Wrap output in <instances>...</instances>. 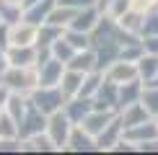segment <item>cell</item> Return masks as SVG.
Listing matches in <instances>:
<instances>
[{
	"label": "cell",
	"instance_id": "cell-25",
	"mask_svg": "<svg viewBox=\"0 0 158 155\" xmlns=\"http://www.w3.org/2000/svg\"><path fill=\"white\" fill-rule=\"evenodd\" d=\"M75 13H78L75 8H70V5H60V3H57L55 8H52V13H49L47 21H49V23H57V26H65V29H68L70 21L75 18Z\"/></svg>",
	"mask_w": 158,
	"mask_h": 155
},
{
	"label": "cell",
	"instance_id": "cell-36",
	"mask_svg": "<svg viewBox=\"0 0 158 155\" xmlns=\"http://www.w3.org/2000/svg\"><path fill=\"white\" fill-rule=\"evenodd\" d=\"M137 150H140V153H158V137L156 140H148V142H140Z\"/></svg>",
	"mask_w": 158,
	"mask_h": 155
},
{
	"label": "cell",
	"instance_id": "cell-26",
	"mask_svg": "<svg viewBox=\"0 0 158 155\" xmlns=\"http://www.w3.org/2000/svg\"><path fill=\"white\" fill-rule=\"evenodd\" d=\"M75 52H78V49H75V47H73V44H70V42H68V39H65V34H62L60 39H57V42H55V44H52V54H55V57H57V60H62V62H68V60H70V57H73V54H75Z\"/></svg>",
	"mask_w": 158,
	"mask_h": 155
},
{
	"label": "cell",
	"instance_id": "cell-34",
	"mask_svg": "<svg viewBox=\"0 0 158 155\" xmlns=\"http://www.w3.org/2000/svg\"><path fill=\"white\" fill-rule=\"evenodd\" d=\"M143 47H145V52H148V54H158V34L143 36Z\"/></svg>",
	"mask_w": 158,
	"mask_h": 155
},
{
	"label": "cell",
	"instance_id": "cell-1",
	"mask_svg": "<svg viewBox=\"0 0 158 155\" xmlns=\"http://www.w3.org/2000/svg\"><path fill=\"white\" fill-rule=\"evenodd\" d=\"M29 101L34 103L39 111H44V114L49 116V114L60 111L68 98H65V93H62L60 85H36V88L29 93Z\"/></svg>",
	"mask_w": 158,
	"mask_h": 155
},
{
	"label": "cell",
	"instance_id": "cell-11",
	"mask_svg": "<svg viewBox=\"0 0 158 155\" xmlns=\"http://www.w3.org/2000/svg\"><path fill=\"white\" fill-rule=\"evenodd\" d=\"M68 150H73V153H94V150H98L96 137L88 134L81 124H75L73 132H70V137H68Z\"/></svg>",
	"mask_w": 158,
	"mask_h": 155
},
{
	"label": "cell",
	"instance_id": "cell-30",
	"mask_svg": "<svg viewBox=\"0 0 158 155\" xmlns=\"http://www.w3.org/2000/svg\"><path fill=\"white\" fill-rule=\"evenodd\" d=\"M150 34H158V10H148L145 13V21H143L140 39L143 36H150Z\"/></svg>",
	"mask_w": 158,
	"mask_h": 155
},
{
	"label": "cell",
	"instance_id": "cell-22",
	"mask_svg": "<svg viewBox=\"0 0 158 155\" xmlns=\"http://www.w3.org/2000/svg\"><path fill=\"white\" fill-rule=\"evenodd\" d=\"M26 109H29V98H26V93H10L8 103H5V111L10 114V119L16 121V124H21V121H23Z\"/></svg>",
	"mask_w": 158,
	"mask_h": 155
},
{
	"label": "cell",
	"instance_id": "cell-28",
	"mask_svg": "<svg viewBox=\"0 0 158 155\" xmlns=\"http://www.w3.org/2000/svg\"><path fill=\"white\" fill-rule=\"evenodd\" d=\"M65 39H68L75 49H88L91 47V36L85 34V31H78V29H65Z\"/></svg>",
	"mask_w": 158,
	"mask_h": 155
},
{
	"label": "cell",
	"instance_id": "cell-41",
	"mask_svg": "<svg viewBox=\"0 0 158 155\" xmlns=\"http://www.w3.org/2000/svg\"><path fill=\"white\" fill-rule=\"evenodd\" d=\"M156 121H158V116H156Z\"/></svg>",
	"mask_w": 158,
	"mask_h": 155
},
{
	"label": "cell",
	"instance_id": "cell-31",
	"mask_svg": "<svg viewBox=\"0 0 158 155\" xmlns=\"http://www.w3.org/2000/svg\"><path fill=\"white\" fill-rule=\"evenodd\" d=\"M130 8H132V0H111V5L106 8V13H109L111 18H117V21H119V18H122Z\"/></svg>",
	"mask_w": 158,
	"mask_h": 155
},
{
	"label": "cell",
	"instance_id": "cell-16",
	"mask_svg": "<svg viewBox=\"0 0 158 155\" xmlns=\"http://www.w3.org/2000/svg\"><path fill=\"white\" fill-rule=\"evenodd\" d=\"M55 5H57V0H39V3L29 5V8H23V21L42 26V23L49 18V13H52V8H55Z\"/></svg>",
	"mask_w": 158,
	"mask_h": 155
},
{
	"label": "cell",
	"instance_id": "cell-33",
	"mask_svg": "<svg viewBox=\"0 0 158 155\" xmlns=\"http://www.w3.org/2000/svg\"><path fill=\"white\" fill-rule=\"evenodd\" d=\"M0 47L3 49L10 47V23H5V21H0Z\"/></svg>",
	"mask_w": 158,
	"mask_h": 155
},
{
	"label": "cell",
	"instance_id": "cell-32",
	"mask_svg": "<svg viewBox=\"0 0 158 155\" xmlns=\"http://www.w3.org/2000/svg\"><path fill=\"white\" fill-rule=\"evenodd\" d=\"M158 0H132V10H140V13H148V10H156Z\"/></svg>",
	"mask_w": 158,
	"mask_h": 155
},
{
	"label": "cell",
	"instance_id": "cell-6",
	"mask_svg": "<svg viewBox=\"0 0 158 155\" xmlns=\"http://www.w3.org/2000/svg\"><path fill=\"white\" fill-rule=\"evenodd\" d=\"M5 57L13 67H31L36 65V44H10L5 49Z\"/></svg>",
	"mask_w": 158,
	"mask_h": 155
},
{
	"label": "cell",
	"instance_id": "cell-29",
	"mask_svg": "<svg viewBox=\"0 0 158 155\" xmlns=\"http://www.w3.org/2000/svg\"><path fill=\"white\" fill-rule=\"evenodd\" d=\"M0 137H18V124L8 111H0Z\"/></svg>",
	"mask_w": 158,
	"mask_h": 155
},
{
	"label": "cell",
	"instance_id": "cell-4",
	"mask_svg": "<svg viewBox=\"0 0 158 155\" xmlns=\"http://www.w3.org/2000/svg\"><path fill=\"white\" fill-rule=\"evenodd\" d=\"M104 78L111 83H117V85H122V83H130V80H137L140 73H137V62H130V60H114L109 65L106 70H104Z\"/></svg>",
	"mask_w": 158,
	"mask_h": 155
},
{
	"label": "cell",
	"instance_id": "cell-21",
	"mask_svg": "<svg viewBox=\"0 0 158 155\" xmlns=\"http://www.w3.org/2000/svg\"><path fill=\"white\" fill-rule=\"evenodd\" d=\"M137 73H140V80L145 83H153L158 78V54H143L140 60H137Z\"/></svg>",
	"mask_w": 158,
	"mask_h": 155
},
{
	"label": "cell",
	"instance_id": "cell-27",
	"mask_svg": "<svg viewBox=\"0 0 158 155\" xmlns=\"http://www.w3.org/2000/svg\"><path fill=\"white\" fill-rule=\"evenodd\" d=\"M140 101H143V106L150 111V116H158V85H145Z\"/></svg>",
	"mask_w": 158,
	"mask_h": 155
},
{
	"label": "cell",
	"instance_id": "cell-23",
	"mask_svg": "<svg viewBox=\"0 0 158 155\" xmlns=\"http://www.w3.org/2000/svg\"><path fill=\"white\" fill-rule=\"evenodd\" d=\"M65 34V26H57V23H49L44 21L42 26H39V34H36V44L39 47H52V44L57 42Z\"/></svg>",
	"mask_w": 158,
	"mask_h": 155
},
{
	"label": "cell",
	"instance_id": "cell-2",
	"mask_svg": "<svg viewBox=\"0 0 158 155\" xmlns=\"http://www.w3.org/2000/svg\"><path fill=\"white\" fill-rule=\"evenodd\" d=\"M73 121H70V116L62 111H55V114H49V119H47V134L52 137V142H55V147L57 150H68V137H70V132H73Z\"/></svg>",
	"mask_w": 158,
	"mask_h": 155
},
{
	"label": "cell",
	"instance_id": "cell-15",
	"mask_svg": "<svg viewBox=\"0 0 158 155\" xmlns=\"http://www.w3.org/2000/svg\"><path fill=\"white\" fill-rule=\"evenodd\" d=\"M98 18H101V10L96 8V5H91V8H81L75 13V18L70 21L68 29H78V31H85V34H91V29L98 23Z\"/></svg>",
	"mask_w": 158,
	"mask_h": 155
},
{
	"label": "cell",
	"instance_id": "cell-17",
	"mask_svg": "<svg viewBox=\"0 0 158 155\" xmlns=\"http://www.w3.org/2000/svg\"><path fill=\"white\" fill-rule=\"evenodd\" d=\"M119 116H122V124H124V129H130V127H135V124H143V121L153 119V116H150V111H148L145 106H143V101L124 106L122 111H119Z\"/></svg>",
	"mask_w": 158,
	"mask_h": 155
},
{
	"label": "cell",
	"instance_id": "cell-5",
	"mask_svg": "<svg viewBox=\"0 0 158 155\" xmlns=\"http://www.w3.org/2000/svg\"><path fill=\"white\" fill-rule=\"evenodd\" d=\"M122 137H124V124H122V116L117 114L114 119L96 134V147L98 150H114L117 142H119Z\"/></svg>",
	"mask_w": 158,
	"mask_h": 155
},
{
	"label": "cell",
	"instance_id": "cell-10",
	"mask_svg": "<svg viewBox=\"0 0 158 155\" xmlns=\"http://www.w3.org/2000/svg\"><path fill=\"white\" fill-rule=\"evenodd\" d=\"M117 114H119V111H111V109H94V111H91V114L81 121V127H83L88 134H94V137H96V134L101 132V129L106 127Z\"/></svg>",
	"mask_w": 158,
	"mask_h": 155
},
{
	"label": "cell",
	"instance_id": "cell-19",
	"mask_svg": "<svg viewBox=\"0 0 158 155\" xmlns=\"http://www.w3.org/2000/svg\"><path fill=\"white\" fill-rule=\"evenodd\" d=\"M21 150H31V153H52L57 150L55 142L47 132H39V134H31V137L21 140Z\"/></svg>",
	"mask_w": 158,
	"mask_h": 155
},
{
	"label": "cell",
	"instance_id": "cell-3",
	"mask_svg": "<svg viewBox=\"0 0 158 155\" xmlns=\"http://www.w3.org/2000/svg\"><path fill=\"white\" fill-rule=\"evenodd\" d=\"M47 119H49V116L44 114V111H39L34 103L29 101L26 116H23V121H21V124H18V137H21V140H26V137H31V134L47 132Z\"/></svg>",
	"mask_w": 158,
	"mask_h": 155
},
{
	"label": "cell",
	"instance_id": "cell-40",
	"mask_svg": "<svg viewBox=\"0 0 158 155\" xmlns=\"http://www.w3.org/2000/svg\"><path fill=\"white\" fill-rule=\"evenodd\" d=\"M156 10H158V5H156Z\"/></svg>",
	"mask_w": 158,
	"mask_h": 155
},
{
	"label": "cell",
	"instance_id": "cell-8",
	"mask_svg": "<svg viewBox=\"0 0 158 155\" xmlns=\"http://www.w3.org/2000/svg\"><path fill=\"white\" fill-rule=\"evenodd\" d=\"M36 73H39V85H60V80L65 75V62L52 57V60L36 65Z\"/></svg>",
	"mask_w": 158,
	"mask_h": 155
},
{
	"label": "cell",
	"instance_id": "cell-9",
	"mask_svg": "<svg viewBox=\"0 0 158 155\" xmlns=\"http://www.w3.org/2000/svg\"><path fill=\"white\" fill-rule=\"evenodd\" d=\"M94 103H96V109H111V111H119V85L104 78L101 88H98L96 96H94Z\"/></svg>",
	"mask_w": 158,
	"mask_h": 155
},
{
	"label": "cell",
	"instance_id": "cell-18",
	"mask_svg": "<svg viewBox=\"0 0 158 155\" xmlns=\"http://www.w3.org/2000/svg\"><path fill=\"white\" fill-rule=\"evenodd\" d=\"M143 88H145V83L137 78V80H130V83H122L119 85V111L124 106H130V103H137L143 98Z\"/></svg>",
	"mask_w": 158,
	"mask_h": 155
},
{
	"label": "cell",
	"instance_id": "cell-14",
	"mask_svg": "<svg viewBox=\"0 0 158 155\" xmlns=\"http://www.w3.org/2000/svg\"><path fill=\"white\" fill-rule=\"evenodd\" d=\"M36 34H39V26L21 18L18 23L10 26V44H36Z\"/></svg>",
	"mask_w": 158,
	"mask_h": 155
},
{
	"label": "cell",
	"instance_id": "cell-24",
	"mask_svg": "<svg viewBox=\"0 0 158 155\" xmlns=\"http://www.w3.org/2000/svg\"><path fill=\"white\" fill-rule=\"evenodd\" d=\"M143 21H145V13L130 8V10L119 18V26H122L124 31H130V34H137V36H140V31H143Z\"/></svg>",
	"mask_w": 158,
	"mask_h": 155
},
{
	"label": "cell",
	"instance_id": "cell-38",
	"mask_svg": "<svg viewBox=\"0 0 158 155\" xmlns=\"http://www.w3.org/2000/svg\"><path fill=\"white\" fill-rule=\"evenodd\" d=\"M111 5V0H96V8L101 10V13H106V8Z\"/></svg>",
	"mask_w": 158,
	"mask_h": 155
},
{
	"label": "cell",
	"instance_id": "cell-13",
	"mask_svg": "<svg viewBox=\"0 0 158 155\" xmlns=\"http://www.w3.org/2000/svg\"><path fill=\"white\" fill-rule=\"evenodd\" d=\"M96 62H98L96 60V49L88 47V49H78L75 54L65 62V67H68V70H78V73H94Z\"/></svg>",
	"mask_w": 158,
	"mask_h": 155
},
{
	"label": "cell",
	"instance_id": "cell-7",
	"mask_svg": "<svg viewBox=\"0 0 158 155\" xmlns=\"http://www.w3.org/2000/svg\"><path fill=\"white\" fill-rule=\"evenodd\" d=\"M94 109H96L94 98H88V96H73V98L65 101L62 111L70 116V121H73V124H81V121H83L91 111H94Z\"/></svg>",
	"mask_w": 158,
	"mask_h": 155
},
{
	"label": "cell",
	"instance_id": "cell-12",
	"mask_svg": "<svg viewBox=\"0 0 158 155\" xmlns=\"http://www.w3.org/2000/svg\"><path fill=\"white\" fill-rule=\"evenodd\" d=\"M158 137V121L156 116L148 121H143V124H135L130 129H124V140L135 142V145H140V142H148V140H156Z\"/></svg>",
	"mask_w": 158,
	"mask_h": 155
},
{
	"label": "cell",
	"instance_id": "cell-20",
	"mask_svg": "<svg viewBox=\"0 0 158 155\" xmlns=\"http://www.w3.org/2000/svg\"><path fill=\"white\" fill-rule=\"evenodd\" d=\"M83 78H85V73H78V70H68V67H65V75H62V80H60V88H62L65 98H73V96L81 93Z\"/></svg>",
	"mask_w": 158,
	"mask_h": 155
},
{
	"label": "cell",
	"instance_id": "cell-39",
	"mask_svg": "<svg viewBox=\"0 0 158 155\" xmlns=\"http://www.w3.org/2000/svg\"><path fill=\"white\" fill-rule=\"evenodd\" d=\"M34 3H39V0H23V3H21V8H29V5H34Z\"/></svg>",
	"mask_w": 158,
	"mask_h": 155
},
{
	"label": "cell",
	"instance_id": "cell-37",
	"mask_svg": "<svg viewBox=\"0 0 158 155\" xmlns=\"http://www.w3.org/2000/svg\"><path fill=\"white\" fill-rule=\"evenodd\" d=\"M5 67H8V57H5V49L0 47V75L5 73Z\"/></svg>",
	"mask_w": 158,
	"mask_h": 155
},
{
	"label": "cell",
	"instance_id": "cell-35",
	"mask_svg": "<svg viewBox=\"0 0 158 155\" xmlns=\"http://www.w3.org/2000/svg\"><path fill=\"white\" fill-rule=\"evenodd\" d=\"M60 5H70V8L81 10V8H91V5H96V0H57Z\"/></svg>",
	"mask_w": 158,
	"mask_h": 155
}]
</instances>
